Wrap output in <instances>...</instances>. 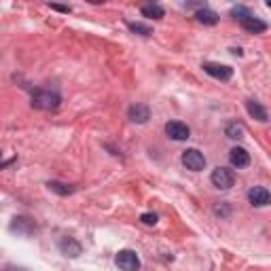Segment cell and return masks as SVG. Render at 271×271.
Returning a JSON list of instances; mask_svg holds the SVG:
<instances>
[{
    "mask_svg": "<svg viewBox=\"0 0 271 271\" xmlns=\"http://www.w3.org/2000/svg\"><path fill=\"white\" fill-rule=\"evenodd\" d=\"M4 271H21V269H13V267H6Z\"/></svg>",
    "mask_w": 271,
    "mask_h": 271,
    "instance_id": "22",
    "label": "cell"
},
{
    "mask_svg": "<svg viewBox=\"0 0 271 271\" xmlns=\"http://www.w3.org/2000/svg\"><path fill=\"white\" fill-rule=\"evenodd\" d=\"M57 248H59V252H62L64 257H68V259H77L79 254L83 252V246L74 237H62L57 242Z\"/></svg>",
    "mask_w": 271,
    "mask_h": 271,
    "instance_id": "8",
    "label": "cell"
},
{
    "mask_svg": "<svg viewBox=\"0 0 271 271\" xmlns=\"http://www.w3.org/2000/svg\"><path fill=\"white\" fill-rule=\"evenodd\" d=\"M127 117H130V121L142 125V123H146L150 119V108L146 106V104L136 102V104H132V106L127 108Z\"/></svg>",
    "mask_w": 271,
    "mask_h": 271,
    "instance_id": "10",
    "label": "cell"
},
{
    "mask_svg": "<svg viewBox=\"0 0 271 271\" xmlns=\"http://www.w3.org/2000/svg\"><path fill=\"white\" fill-rule=\"evenodd\" d=\"M248 201L257 208H263V206H269L271 203V193L265 189V186H252L248 191Z\"/></svg>",
    "mask_w": 271,
    "mask_h": 271,
    "instance_id": "9",
    "label": "cell"
},
{
    "mask_svg": "<svg viewBox=\"0 0 271 271\" xmlns=\"http://www.w3.org/2000/svg\"><path fill=\"white\" fill-rule=\"evenodd\" d=\"M51 9L59 13H70V6H62V4H51Z\"/></svg>",
    "mask_w": 271,
    "mask_h": 271,
    "instance_id": "21",
    "label": "cell"
},
{
    "mask_svg": "<svg viewBox=\"0 0 271 271\" xmlns=\"http://www.w3.org/2000/svg\"><path fill=\"white\" fill-rule=\"evenodd\" d=\"M229 161H231L233 168H237V170L248 168V165H250V153L242 146H233L229 150Z\"/></svg>",
    "mask_w": 271,
    "mask_h": 271,
    "instance_id": "11",
    "label": "cell"
},
{
    "mask_svg": "<svg viewBox=\"0 0 271 271\" xmlns=\"http://www.w3.org/2000/svg\"><path fill=\"white\" fill-rule=\"evenodd\" d=\"M210 180H212V184L216 186V189H221V191H229L231 186L235 184V174H233V170L223 168V165H218V168L212 172Z\"/></svg>",
    "mask_w": 271,
    "mask_h": 271,
    "instance_id": "2",
    "label": "cell"
},
{
    "mask_svg": "<svg viewBox=\"0 0 271 271\" xmlns=\"http://www.w3.org/2000/svg\"><path fill=\"white\" fill-rule=\"evenodd\" d=\"M115 263L121 271H138L140 269V259L134 250H119V254L115 257Z\"/></svg>",
    "mask_w": 271,
    "mask_h": 271,
    "instance_id": "5",
    "label": "cell"
},
{
    "mask_svg": "<svg viewBox=\"0 0 271 271\" xmlns=\"http://www.w3.org/2000/svg\"><path fill=\"white\" fill-rule=\"evenodd\" d=\"M225 134H227V138H231V140H242L246 136V127L239 121H229L225 125Z\"/></svg>",
    "mask_w": 271,
    "mask_h": 271,
    "instance_id": "15",
    "label": "cell"
},
{
    "mask_svg": "<svg viewBox=\"0 0 271 271\" xmlns=\"http://www.w3.org/2000/svg\"><path fill=\"white\" fill-rule=\"evenodd\" d=\"M140 221L150 227V225H157V214H155V212H146V214L140 216Z\"/></svg>",
    "mask_w": 271,
    "mask_h": 271,
    "instance_id": "20",
    "label": "cell"
},
{
    "mask_svg": "<svg viewBox=\"0 0 271 271\" xmlns=\"http://www.w3.org/2000/svg\"><path fill=\"white\" fill-rule=\"evenodd\" d=\"M142 15H144L146 19H161L163 15H165V11H163L161 4L153 2V4H144V6H142Z\"/></svg>",
    "mask_w": 271,
    "mask_h": 271,
    "instance_id": "16",
    "label": "cell"
},
{
    "mask_svg": "<svg viewBox=\"0 0 271 271\" xmlns=\"http://www.w3.org/2000/svg\"><path fill=\"white\" fill-rule=\"evenodd\" d=\"M203 72L210 74L216 81H229L233 77V68L225 66V64H216V62H203Z\"/></svg>",
    "mask_w": 271,
    "mask_h": 271,
    "instance_id": "7",
    "label": "cell"
},
{
    "mask_svg": "<svg viewBox=\"0 0 271 271\" xmlns=\"http://www.w3.org/2000/svg\"><path fill=\"white\" fill-rule=\"evenodd\" d=\"M127 28H130L134 34H140V36H150V34H153V30H150V26H146V24H140V21H130V24H127Z\"/></svg>",
    "mask_w": 271,
    "mask_h": 271,
    "instance_id": "18",
    "label": "cell"
},
{
    "mask_svg": "<svg viewBox=\"0 0 271 271\" xmlns=\"http://www.w3.org/2000/svg\"><path fill=\"white\" fill-rule=\"evenodd\" d=\"M246 110H248V115H250L252 119H257V121L261 123H265L269 121V115H267V110L261 106V104L257 100H246Z\"/></svg>",
    "mask_w": 271,
    "mask_h": 271,
    "instance_id": "13",
    "label": "cell"
},
{
    "mask_svg": "<svg viewBox=\"0 0 271 271\" xmlns=\"http://www.w3.org/2000/svg\"><path fill=\"white\" fill-rule=\"evenodd\" d=\"M195 17H197V21L203 26H216L218 24V13L208 9V6H201V9L195 13Z\"/></svg>",
    "mask_w": 271,
    "mask_h": 271,
    "instance_id": "14",
    "label": "cell"
},
{
    "mask_svg": "<svg viewBox=\"0 0 271 271\" xmlns=\"http://www.w3.org/2000/svg\"><path fill=\"white\" fill-rule=\"evenodd\" d=\"M231 15H233V17H235V19H239V21H242V19H246V17H250V11H248L246 9V6H242V4H239V6H233V9H231Z\"/></svg>",
    "mask_w": 271,
    "mask_h": 271,
    "instance_id": "19",
    "label": "cell"
},
{
    "mask_svg": "<svg viewBox=\"0 0 271 271\" xmlns=\"http://www.w3.org/2000/svg\"><path fill=\"white\" fill-rule=\"evenodd\" d=\"M62 97L55 89H36L32 93V108L36 110H55Z\"/></svg>",
    "mask_w": 271,
    "mask_h": 271,
    "instance_id": "1",
    "label": "cell"
},
{
    "mask_svg": "<svg viewBox=\"0 0 271 271\" xmlns=\"http://www.w3.org/2000/svg\"><path fill=\"white\" fill-rule=\"evenodd\" d=\"M239 24H242V28L246 30V32H250V34H263V32L267 30V24H265V21L259 19V17H254V15H250V17L242 19Z\"/></svg>",
    "mask_w": 271,
    "mask_h": 271,
    "instance_id": "12",
    "label": "cell"
},
{
    "mask_svg": "<svg viewBox=\"0 0 271 271\" xmlns=\"http://www.w3.org/2000/svg\"><path fill=\"white\" fill-rule=\"evenodd\" d=\"M47 186H49V191L62 195V197H66V195H72L74 191H77L72 184H64V182H57V180H49Z\"/></svg>",
    "mask_w": 271,
    "mask_h": 271,
    "instance_id": "17",
    "label": "cell"
},
{
    "mask_svg": "<svg viewBox=\"0 0 271 271\" xmlns=\"http://www.w3.org/2000/svg\"><path fill=\"white\" fill-rule=\"evenodd\" d=\"M9 229L13 233H17V235L30 237V235H34V233L39 231V225H36L32 218H28V216H15L11 221V225H9Z\"/></svg>",
    "mask_w": 271,
    "mask_h": 271,
    "instance_id": "3",
    "label": "cell"
},
{
    "mask_svg": "<svg viewBox=\"0 0 271 271\" xmlns=\"http://www.w3.org/2000/svg\"><path fill=\"white\" fill-rule=\"evenodd\" d=\"M267 6H269V9H271V0H269V2H267Z\"/></svg>",
    "mask_w": 271,
    "mask_h": 271,
    "instance_id": "23",
    "label": "cell"
},
{
    "mask_svg": "<svg viewBox=\"0 0 271 271\" xmlns=\"http://www.w3.org/2000/svg\"><path fill=\"white\" fill-rule=\"evenodd\" d=\"M180 159H182L184 168L191 172H201L206 168V157H203V153H199L197 148H186Z\"/></svg>",
    "mask_w": 271,
    "mask_h": 271,
    "instance_id": "4",
    "label": "cell"
},
{
    "mask_svg": "<svg viewBox=\"0 0 271 271\" xmlns=\"http://www.w3.org/2000/svg\"><path fill=\"white\" fill-rule=\"evenodd\" d=\"M165 134H168V138H172V140L182 142V140L191 138V127L182 121H168L165 123Z\"/></svg>",
    "mask_w": 271,
    "mask_h": 271,
    "instance_id": "6",
    "label": "cell"
}]
</instances>
